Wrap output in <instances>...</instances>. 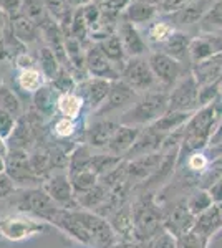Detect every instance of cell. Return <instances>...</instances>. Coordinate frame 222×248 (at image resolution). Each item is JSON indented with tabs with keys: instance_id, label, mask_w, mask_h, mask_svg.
Instances as JSON below:
<instances>
[{
	"instance_id": "6da1fadb",
	"label": "cell",
	"mask_w": 222,
	"mask_h": 248,
	"mask_svg": "<svg viewBox=\"0 0 222 248\" xmlns=\"http://www.w3.org/2000/svg\"><path fill=\"white\" fill-rule=\"evenodd\" d=\"M222 119V96L207 106L199 108L192 113L189 121L183 126V138L179 144V155H177V167L183 164L188 155L201 153L205 147H209L211 138L216 131L217 124ZM176 167V169H177Z\"/></svg>"
},
{
	"instance_id": "7a4b0ae2",
	"label": "cell",
	"mask_w": 222,
	"mask_h": 248,
	"mask_svg": "<svg viewBox=\"0 0 222 248\" xmlns=\"http://www.w3.org/2000/svg\"><path fill=\"white\" fill-rule=\"evenodd\" d=\"M133 212V230L135 242H148L164 230L163 209L157 203L153 192H144L131 205Z\"/></svg>"
},
{
	"instance_id": "3957f363",
	"label": "cell",
	"mask_w": 222,
	"mask_h": 248,
	"mask_svg": "<svg viewBox=\"0 0 222 248\" xmlns=\"http://www.w3.org/2000/svg\"><path fill=\"white\" fill-rule=\"evenodd\" d=\"M169 93L168 90H153L144 93L135 101V105L128 108L123 114H120L118 123L126 126L146 127L168 111Z\"/></svg>"
},
{
	"instance_id": "277c9868",
	"label": "cell",
	"mask_w": 222,
	"mask_h": 248,
	"mask_svg": "<svg viewBox=\"0 0 222 248\" xmlns=\"http://www.w3.org/2000/svg\"><path fill=\"white\" fill-rule=\"evenodd\" d=\"M14 203L20 212L34 215L43 222H50L53 214L60 209L42 187H27L18 194H14Z\"/></svg>"
},
{
	"instance_id": "5b68a950",
	"label": "cell",
	"mask_w": 222,
	"mask_h": 248,
	"mask_svg": "<svg viewBox=\"0 0 222 248\" xmlns=\"http://www.w3.org/2000/svg\"><path fill=\"white\" fill-rule=\"evenodd\" d=\"M120 79H123L128 86L133 88L136 93H148V91L157 90L161 88L157 85L154 75L149 68L148 58L144 57H135L128 58L120 71ZM163 90V88H161Z\"/></svg>"
},
{
	"instance_id": "8992f818",
	"label": "cell",
	"mask_w": 222,
	"mask_h": 248,
	"mask_svg": "<svg viewBox=\"0 0 222 248\" xmlns=\"http://www.w3.org/2000/svg\"><path fill=\"white\" fill-rule=\"evenodd\" d=\"M75 215L78 218V222L83 225V229L88 232L91 238L93 247L96 248H111L118 242L115 230L111 229L110 222L102 215L95 214L90 210H75Z\"/></svg>"
},
{
	"instance_id": "52a82bcc",
	"label": "cell",
	"mask_w": 222,
	"mask_h": 248,
	"mask_svg": "<svg viewBox=\"0 0 222 248\" xmlns=\"http://www.w3.org/2000/svg\"><path fill=\"white\" fill-rule=\"evenodd\" d=\"M168 109L183 111V113H194L199 109V83L192 73L183 77L172 86V91L169 93Z\"/></svg>"
},
{
	"instance_id": "ba28073f",
	"label": "cell",
	"mask_w": 222,
	"mask_h": 248,
	"mask_svg": "<svg viewBox=\"0 0 222 248\" xmlns=\"http://www.w3.org/2000/svg\"><path fill=\"white\" fill-rule=\"evenodd\" d=\"M43 190L50 195V199L53 201L60 209L67 210H80L78 202L75 199V192L71 187L70 177L65 170L53 172L43 181Z\"/></svg>"
},
{
	"instance_id": "9c48e42d",
	"label": "cell",
	"mask_w": 222,
	"mask_h": 248,
	"mask_svg": "<svg viewBox=\"0 0 222 248\" xmlns=\"http://www.w3.org/2000/svg\"><path fill=\"white\" fill-rule=\"evenodd\" d=\"M136 99H138V93L133 88L128 86L123 79H115V81H111V88H110V93H108L106 101L95 113L98 116V119L108 118V116L116 113L123 114L128 108L135 105Z\"/></svg>"
},
{
	"instance_id": "30bf717a",
	"label": "cell",
	"mask_w": 222,
	"mask_h": 248,
	"mask_svg": "<svg viewBox=\"0 0 222 248\" xmlns=\"http://www.w3.org/2000/svg\"><path fill=\"white\" fill-rule=\"evenodd\" d=\"M5 172L14 181L15 186H28L35 187L42 181L32 170L30 161H28V153L20 149H9L5 155Z\"/></svg>"
},
{
	"instance_id": "8fae6325",
	"label": "cell",
	"mask_w": 222,
	"mask_h": 248,
	"mask_svg": "<svg viewBox=\"0 0 222 248\" xmlns=\"http://www.w3.org/2000/svg\"><path fill=\"white\" fill-rule=\"evenodd\" d=\"M149 68H151L153 75H154L157 85L163 90L172 88L183 78V68L181 63L176 62L174 58L168 57L163 51H154L148 57Z\"/></svg>"
},
{
	"instance_id": "7c38bea8",
	"label": "cell",
	"mask_w": 222,
	"mask_h": 248,
	"mask_svg": "<svg viewBox=\"0 0 222 248\" xmlns=\"http://www.w3.org/2000/svg\"><path fill=\"white\" fill-rule=\"evenodd\" d=\"M196 217L189 212L186 199L176 201L169 210H163V227L169 235L179 238L194 229Z\"/></svg>"
},
{
	"instance_id": "4fadbf2b",
	"label": "cell",
	"mask_w": 222,
	"mask_h": 248,
	"mask_svg": "<svg viewBox=\"0 0 222 248\" xmlns=\"http://www.w3.org/2000/svg\"><path fill=\"white\" fill-rule=\"evenodd\" d=\"M85 68H86V73L91 75V78H102L108 79V81L120 79V71L104 57L96 43H93L85 50Z\"/></svg>"
},
{
	"instance_id": "5bb4252c",
	"label": "cell",
	"mask_w": 222,
	"mask_h": 248,
	"mask_svg": "<svg viewBox=\"0 0 222 248\" xmlns=\"http://www.w3.org/2000/svg\"><path fill=\"white\" fill-rule=\"evenodd\" d=\"M168 136L166 134H161L154 131L153 127H143L141 129L139 136L136 138L135 144L131 146V149L124 154L123 159L130 161V159H136L141 157V155H148V154H154V153H161L163 149V144L166 141Z\"/></svg>"
},
{
	"instance_id": "9a60e30c",
	"label": "cell",
	"mask_w": 222,
	"mask_h": 248,
	"mask_svg": "<svg viewBox=\"0 0 222 248\" xmlns=\"http://www.w3.org/2000/svg\"><path fill=\"white\" fill-rule=\"evenodd\" d=\"M118 38L121 42V45L124 48V53L128 58H135V57H143L148 50V45L144 42V38L141 37L139 30L136 29L135 23L128 22V20H121L118 22Z\"/></svg>"
},
{
	"instance_id": "2e32d148",
	"label": "cell",
	"mask_w": 222,
	"mask_h": 248,
	"mask_svg": "<svg viewBox=\"0 0 222 248\" xmlns=\"http://www.w3.org/2000/svg\"><path fill=\"white\" fill-rule=\"evenodd\" d=\"M111 81L102 78H86L80 81V98L83 99L85 105H88L93 111L100 109L103 103L106 101L108 93H110Z\"/></svg>"
},
{
	"instance_id": "e0dca14e",
	"label": "cell",
	"mask_w": 222,
	"mask_h": 248,
	"mask_svg": "<svg viewBox=\"0 0 222 248\" xmlns=\"http://www.w3.org/2000/svg\"><path fill=\"white\" fill-rule=\"evenodd\" d=\"M50 223L56 225L60 230L67 232L70 237H73L75 240H78V242L93 247L90 235H88V232L83 229L82 223L78 222V218H76V215H75V210L58 209L53 214V217L50 218Z\"/></svg>"
},
{
	"instance_id": "ac0fdd59",
	"label": "cell",
	"mask_w": 222,
	"mask_h": 248,
	"mask_svg": "<svg viewBox=\"0 0 222 248\" xmlns=\"http://www.w3.org/2000/svg\"><path fill=\"white\" fill-rule=\"evenodd\" d=\"M120 123L113 121L110 118H102L96 119L86 129V136H85V141L90 147H96V149H104L108 146V142L111 141L115 131L118 129Z\"/></svg>"
},
{
	"instance_id": "d6986e66",
	"label": "cell",
	"mask_w": 222,
	"mask_h": 248,
	"mask_svg": "<svg viewBox=\"0 0 222 248\" xmlns=\"http://www.w3.org/2000/svg\"><path fill=\"white\" fill-rule=\"evenodd\" d=\"M143 127L138 126H126V124H120L118 129L115 131L111 141L108 142V146L104 147L108 154L118 155V157H124V154L131 149V146L135 144L136 138L139 136Z\"/></svg>"
},
{
	"instance_id": "ffe728a7",
	"label": "cell",
	"mask_w": 222,
	"mask_h": 248,
	"mask_svg": "<svg viewBox=\"0 0 222 248\" xmlns=\"http://www.w3.org/2000/svg\"><path fill=\"white\" fill-rule=\"evenodd\" d=\"M110 222L111 229L115 230L116 237L124 242L135 240V230H133V212L130 203H123L120 209H116L110 217L106 218Z\"/></svg>"
},
{
	"instance_id": "44dd1931",
	"label": "cell",
	"mask_w": 222,
	"mask_h": 248,
	"mask_svg": "<svg viewBox=\"0 0 222 248\" xmlns=\"http://www.w3.org/2000/svg\"><path fill=\"white\" fill-rule=\"evenodd\" d=\"M221 229H222V202L212 203L211 209H207L204 214L196 217V223L192 230L205 238H211Z\"/></svg>"
},
{
	"instance_id": "7402d4cb",
	"label": "cell",
	"mask_w": 222,
	"mask_h": 248,
	"mask_svg": "<svg viewBox=\"0 0 222 248\" xmlns=\"http://www.w3.org/2000/svg\"><path fill=\"white\" fill-rule=\"evenodd\" d=\"M9 30L20 43H23V45L37 42L40 37V29L37 23H34L30 18H27L25 15H22V14H17V15H14V17H10Z\"/></svg>"
},
{
	"instance_id": "603a6c76",
	"label": "cell",
	"mask_w": 222,
	"mask_h": 248,
	"mask_svg": "<svg viewBox=\"0 0 222 248\" xmlns=\"http://www.w3.org/2000/svg\"><path fill=\"white\" fill-rule=\"evenodd\" d=\"M60 94L55 91L53 86L43 85L40 90L34 93V108L42 118H51L56 111Z\"/></svg>"
},
{
	"instance_id": "cb8c5ba5",
	"label": "cell",
	"mask_w": 222,
	"mask_h": 248,
	"mask_svg": "<svg viewBox=\"0 0 222 248\" xmlns=\"http://www.w3.org/2000/svg\"><path fill=\"white\" fill-rule=\"evenodd\" d=\"M189 45H191V38L183 31L174 30L161 46H163V53L183 63L186 58H189Z\"/></svg>"
},
{
	"instance_id": "d4e9b609",
	"label": "cell",
	"mask_w": 222,
	"mask_h": 248,
	"mask_svg": "<svg viewBox=\"0 0 222 248\" xmlns=\"http://www.w3.org/2000/svg\"><path fill=\"white\" fill-rule=\"evenodd\" d=\"M192 116V113H183V111H166L159 119H156L153 124H149V127H153L154 131L161 134L169 136L171 133H174L179 127H183L186 123L189 121V118Z\"/></svg>"
},
{
	"instance_id": "484cf974",
	"label": "cell",
	"mask_w": 222,
	"mask_h": 248,
	"mask_svg": "<svg viewBox=\"0 0 222 248\" xmlns=\"http://www.w3.org/2000/svg\"><path fill=\"white\" fill-rule=\"evenodd\" d=\"M222 53V48L217 45L216 40L209 38H194L189 45V60L194 63H203L211 60L216 55Z\"/></svg>"
},
{
	"instance_id": "4316f807",
	"label": "cell",
	"mask_w": 222,
	"mask_h": 248,
	"mask_svg": "<svg viewBox=\"0 0 222 248\" xmlns=\"http://www.w3.org/2000/svg\"><path fill=\"white\" fill-rule=\"evenodd\" d=\"M156 14H157L156 5L146 3V2H143V0H131L130 5L124 9L123 18L136 25V23L151 22V20L156 17Z\"/></svg>"
},
{
	"instance_id": "83f0119b",
	"label": "cell",
	"mask_w": 222,
	"mask_h": 248,
	"mask_svg": "<svg viewBox=\"0 0 222 248\" xmlns=\"http://www.w3.org/2000/svg\"><path fill=\"white\" fill-rule=\"evenodd\" d=\"M91 147L88 144H82V146H76L70 154H68V166H67V174L68 177L75 174H80L83 170H91Z\"/></svg>"
},
{
	"instance_id": "f1b7e54d",
	"label": "cell",
	"mask_w": 222,
	"mask_h": 248,
	"mask_svg": "<svg viewBox=\"0 0 222 248\" xmlns=\"http://www.w3.org/2000/svg\"><path fill=\"white\" fill-rule=\"evenodd\" d=\"M110 197V190L103 186V184H96L93 189L83 192V194L76 195V202H78V207L83 210H90V212H95L98 207H102L106 199Z\"/></svg>"
},
{
	"instance_id": "f546056e",
	"label": "cell",
	"mask_w": 222,
	"mask_h": 248,
	"mask_svg": "<svg viewBox=\"0 0 222 248\" xmlns=\"http://www.w3.org/2000/svg\"><path fill=\"white\" fill-rule=\"evenodd\" d=\"M96 45L100 46V50L103 51V55L110 60L113 65H121V68H123L128 57H126V53H124V48L121 45L118 35L113 33L110 37L103 38L102 42H96Z\"/></svg>"
},
{
	"instance_id": "4dcf8cb0",
	"label": "cell",
	"mask_w": 222,
	"mask_h": 248,
	"mask_svg": "<svg viewBox=\"0 0 222 248\" xmlns=\"http://www.w3.org/2000/svg\"><path fill=\"white\" fill-rule=\"evenodd\" d=\"M212 203L214 201H212L211 194L205 189H199V187H197L194 192H191L189 197L186 199V205H188L189 212H191L194 217H199V215L204 214L207 209H211Z\"/></svg>"
},
{
	"instance_id": "1f68e13d",
	"label": "cell",
	"mask_w": 222,
	"mask_h": 248,
	"mask_svg": "<svg viewBox=\"0 0 222 248\" xmlns=\"http://www.w3.org/2000/svg\"><path fill=\"white\" fill-rule=\"evenodd\" d=\"M83 99L80 98L76 93H68V94H60L58 98V105H56V111L63 114V118L68 119H75L78 118L80 113H82L83 108Z\"/></svg>"
},
{
	"instance_id": "d6a6232c",
	"label": "cell",
	"mask_w": 222,
	"mask_h": 248,
	"mask_svg": "<svg viewBox=\"0 0 222 248\" xmlns=\"http://www.w3.org/2000/svg\"><path fill=\"white\" fill-rule=\"evenodd\" d=\"M20 14L25 15L27 18H30L34 23H37L38 29L50 18L45 10V5H43V0H22Z\"/></svg>"
},
{
	"instance_id": "836d02e7",
	"label": "cell",
	"mask_w": 222,
	"mask_h": 248,
	"mask_svg": "<svg viewBox=\"0 0 222 248\" xmlns=\"http://www.w3.org/2000/svg\"><path fill=\"white\" fill-rule=\"evenodd\" d=\"M38 63H40V71H42V75L48 79V81H51V79L58 75V71L63 68L60 65L58 60H56L55 53L48 46H43L42 50H40Z\"/></svg>"
},
{
	"instance_id": "e575fe53",
	"label": "cell",
	"mask_w": 222,
	"mask_h": 248,
	"mask_svg": "<svg viewBox=\"0 0 222 248\" xmlns=\"http://www.w3.org/2000/svg\"><path fill=\"white\" fill-rule=\"evenodd\" d=\"M221 179H222V155L209 161L207 167H205L203 170V174L199 175V179H197V187L207 190L209 187L214 186V184L217 181H221Z\"/></svg>"
},
{
	"instance_id": "d590c367",
	"label": "cell",
	"mask_w": 222,
	"mask_h": 248,
	"mask_svg": "<svg viewBox=\"0 0 222 248\" xmlns=\"http://www.w3.org/2000/svg\"><path fill=\"white\" fill-rule=\"evenodd\" d=\"M17 83L22 90L27 91V93H35V91L45 85V77H43L40 70L27 68V70L20 71V75L17 77Z\"/></svg>"
},
{
	"instance_id": "8d00e7d4",
	"label": "cell",
	"mask_w": 222,
	"mask_h": 248,
	"mask_svg": "<svg viewBox=\"0 0 222 248\" xmlns=\"http://www.w3.org/2000/svg\"><path fill=\"white\" fill-rule=\"evenodd\" d=\"M211 5H207V0H194L192 3H189L188 7H184L183 10L176 12V14L183 23H196V22H201V20H203L205 12L209 10Z\"/></svg>"
},
{
	"instance_id": "74e56055",
	"label": "cell",
	"mask_w": 222,
	"mask_h": 248,
	"mask_svg": "<svg viewBox=\"0 0 222 248\" xmlns=\"http://www.w3.org/2000/svg\"><path fill=\"white\" fill-rule=\"evenodd\" d=\"M0 108L7 113H10L15 119H18L22 116V106L17 98V94L10 90L9 86L0 83Z\"/></svg>"
},
{
	"instance_id": "f35d334b",
	"label": "cell",
	"mask_w": 222,
	"mask_h": 248,
	"mask_svg": "<svg viewBox=\"0 0 222 248\" xmlns=\"http://www.w3.org/2000/svg\"><path fill=\"white\" fill-rule=\"evenodd\" d=\"M201 27L204 31L222 30V0L212 2V5L209 7V10L201 20Z\"/></svg>"
},
{
	"instance_id": "ab89813d",
	"label": "cell",
	"mask_w": 222,
	"mask_h": 248,
	"mask_svg": "<svg viewBox=\"0 0 222 248\" xmlns=\"http://www.w3.org/2000/svg\"><path fill=\"white\" fill-rule=\"evenodd\" d=\"M123 161V157H118V155H111V154H93L91 157V164L90 169L98 175V179L102 177L103 174H106L108 170H111L113 167H116L118 164Z\"/></svg>"
},
{
	"instance_id": "60d3db41",
	"label": "cell",
	"mask_w": 222,
	"mask_h": 248,
	"mask_svg": "<svg viewBox=\"0 0 222 248\" xmlns=\"http://www.w3.org/2000/svg\"><path fill=\"white\" fill-rule=\"evenodd\" d=\"M70 182H71V187H73L75 197H76V195L93 189V187L98 184V175L93 170H83V172H80V174L70 175Z\"/></svg>"
},
{
	"instance_id": "b9f144b4",
	"label": "cell",
	"mask_w": 222,
	"mask_h": 248,
	"mask_svg": "<svg viewBox=\"0 0 222 248\" xmlns=\"http://www.w3.org/2000/svg\"><path fill=\"white\" fill-rule=\"evenodd\" d=\"M76 85H78V81H76V78L67 70V68H62V70L58 71V75L51 79V86L55 88V91L58 94L75 93Z\"/></svg>"
},
{
	"instance_id": "7bdbcfd3",
	"label": "cell",
	"mask_w": 222,
	"mask_h": 248,
	"mask_svg": "<svg viewBox=\"0 0 222 248\" xmlns=\"http://www.w3.org/2000/svg\"><path fill=\"white\" fill-rule=\"evenodd\" d=\"M172 31H174L172 27H169L166 22H154L148 30V40L153 43H157V45H163Z\"/></svg>"
},
{
	"instance_id": "ee69618b",
	"label": "cell",
	"mask_w": 222,
	"mask_h": 248,
	"mask_svg": "<svg viewBox=\"0 0 222 248\" xmlns=\"http://www.w3.org/2000/svg\"><path fill=\"white\" fill-rule=\"evenodd\" d=\"M207 242L209 238L191 230L186 235H183V237L176 238V248H207Z\"/></svg>"
},
{
	"instance_id": "f6af8a7d",
	"label": "cell",
	"mask_w": 222,
	"mask_h": 248,
	"mask_svg": "<svg viewBox=\"0 0 222 248\" xmlns=\"http://www.w3.org/2000/svg\"><path fill=\"white\" fill-rule=\"evenodd\" d=\"M144 248H176V238L172 235H169L166 230H163L161 233H157L156 237H153L148 242H143Z\"/></svg>"
},
{
	"instance_id": "bcb514c9",
	"label": "cell",
	"mask_w": 222,
	"mask_h": 248,
	"mask_svg": "<svg viewBox=\"0 0 222 248\" xmlns=\"http://www.w3.org/2000/svg\"><path fill=\"white\" fill-rule=\"evenodd\" d=\"M53 133L56 138H62V139L70 138L75 133V121L68 118H60L53 126Z\"/></svg>"
},
{
	"instance_id": "7dc6e473",
	"label": "cell",
	"mask_w": 222,
	"mask_h": 248,
	"mask_svg": "<svg viewBox=\"0 0 222 248\" xmlns=\"http://www.w3.org/2000/svg\"><path fill=\"white\" fill-rule=\"evenodd\" d=\"M15 121H17V119H15L14 116L0 108V138H2L3 141H7V139L10 138L12 131H14V127H15Z\"/></svg>"
},
{
	"instance_id": "c3c4849f",
	"label": "cell",
	"mask_w": 222,
	"mask_h": 248,
	"mask_svg": "<svg viewBox=\"0 0 222 248\" xmlns=\"http://www.w3.org/2000/svg\"><path fill=\"white\" fill-rule=\"evenodd\" d=\"M194 0H164L161 5H157V12L163 14H176V12L183 10L184 7H188L189 3H192Z\"/></svg>"
},
{
	"instance_id": "681fc988",
	"label": "cell",
	"mask_w": 222,
	"mask_h": 248,
	"mask_svg": "<svg viewBox=\"0 0 222 248\" xmlns=\"http://www.w3.org/2000/svg\"><path fill=\"white\" fill-rule=\"evenodd\" d=\"M15 192H17V187H15L14 181H12L5 172H2V174H0V199L12 197Z\"/></svg>"
},
{
	"instance_id": "f907efd6",
	"label": "cell",
	"mask_w": 222,
	"mask_h": 248,
	"mask_svg": "<svg viewBox=\"0 0 222 248\" xmlns=\"http://www.w3.org/2000/svg\"><path fill=\"white\" fill-rule=\"evenodd\" d=\"M207 192L211 194L214 203H221L222 202V179H221V181H217L214 186L209 187Z\"/></svg>"
},
{
	"instance_id": "816d5d0a",
	"label": "cell",
	"mask_w": 222,
	"mask_h": 248,
	"mask_svg": "<svg viewBox=\"0 0 222 248\" xmlns=\"http://www.w3.org/2000/svg\"><path fill=\"white\" fill-rule=\"evenodd\" d=\"M221 144H222V119H221V123L217 124L216 131H214L211 142H209V147H216V146H221Z\"/></svg>"
},
{
	"instance_id": "f5cc1de1",
	"label": "cell",
	"mask_w": 222,
	"mask_h": 248,
	"mask_svg": "<svg viewBox=\"0 0 222 248\" xmlns=\"http://www.w3.org/2000/svg\"><path fill=\"white\" fill-rule=\"evenodd\" d=\"M111 248H144V247L141 242H135V240H130V242L120 240V242H116Z\"/></svg>"
},
{
	"instance_id": "db71d44e",
	"label": "cell",
	"mask_w": 222,
	"mask_h": 248,
	"mask_svg": "<svg viewBox=\"0 0 222 248\" xmlns=\"http://www.w3.org/2000/svg\"><path fill=\"white\" fill-rule=\"evenodd\" d=\"M7 151H9V147H7L5 141L0 138V174L5 170V155H7Z\"/></svg>"
},
{
	"instance_id": "11a10c76",
	"label": "cell",
	"mask_w": 222,
	"mask_h": 248,
	"mask_svg": "<svg viewBox=\"0 0 222 248\" xmlns=\"http://www.w3.org/2000/svg\"><path fill=\"white\" fill-rule=\"evenodd\" d=\"M7 57H9V51L5 46V35H3V31H0V62H3Z\"/></svg>"
},
{
	"instance_id": "9f6ffc18",
	"label": "cell",
	"mask_w": 222,
	"mask_h": 248,
	"mask_svg": "<svg viewBox=\"0 0 222 248\" xmlns=\"http://www.w3.org/2000/svg\"><path fill=\"white\" fill-rule=\"evenodd\" d=\"M9 23H10V17L5 14V12L0 10V31H5L9 29Z\"/></svg>"
},
{
	"instance_id": "6f0895ef",
	"label": "cell",
	"mask_w": 222,
	"mask_h": 248,
	"mask_svg": "<svg viewBox=\"0 0 222 248\" xmlns=\"http://www.w3.org/2000/svg\"><path fill=\"white\" fill-rule=\"evenodd\" d=\"M65 2L71 7V9H73V7H76V9H80V7L86 5V3H90L91 0H65Z\"/></svg>"
},
{
	"instance_id": "680465c9",
	"label": "cell",
	"mask_w": 222,
	"mask_h": 248,
	"mask_svg": "<svg viewBox=\"0 0 222 248\" xmlns=\"http://www.w3.org/2000/svg\"><path fill=\"white\" fill-rule=\"evenodd\" d=\"M91 2H93V3H96V5H100V7H102L103 3H106V2H108V0H91Z\"/></svg>"
}]
</instances>
